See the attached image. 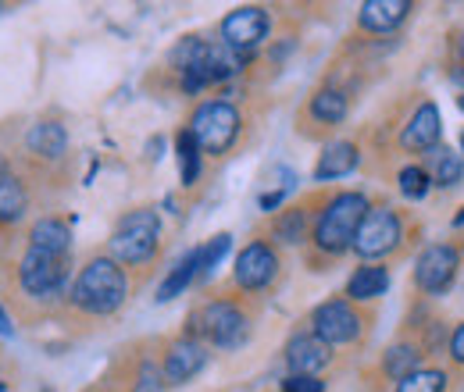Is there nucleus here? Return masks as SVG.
<instances>
[{
	"instance_id": "1",
	"label": "nucleus",
	"mask_w": 464,
	"mask_h": 392,
	"mask_svg": "<svg viewBox=\"0 0 464 392\" xmlns=\"http://www.w3.org/2000/svg\"><path fill=\"white\" fill-rule=\"evenodd\" d=\"M72 279H75L72 253L58 257V253L22 246L0 268V300H4L7 314L14 318V325L61 321Z\"/></svg>"
},
{
	"instance_id": "2",
	"label": "nucleus",
	"mask_w": 464,
	"mask_h": 392,
	"mask_svg": "<svg viewBox=\"0 0 464 392\" xmlns=\"http://www.w3.org/2000/svg\"><path fill=\"white\" fill-rule=\"evenodd\" d=\"M132 285H136L132 275L118 264L115 257H108L104 250L86 253V261L75 268V279H72V289H68V303H64L61 321L64 325L111 321L129 303Z\"/></svg>"
},
{
	"instance_id": "3",
	"label": "nucleus",
	"mask_w": 464,
	"mask_h": 392,
	"mask_svg": "<svg viewBox=\"0 0 464 392\" xmlns=\"http://www.w3.org/2000/svg\"><path fill=\"white\" fill-rule=\"evenodd\" d=\"M368 211H372V200H368L361 189H333V193H322L311 239H307V246H304L307 268H311V272H329L340 257H347L350 250H353L357 228H361Z\"/></svg>"
},
{
	"instance_id": "4",
	"label": "nucleus",
	"mask_w": 464,
	"mask_h": 392,
	"mask_svg": "<svg viewBox=\"0 0 464 392\" xmlns=\"http://www.w3.org/2000/svg\"><path fill=\"white\" fill-rule=\"evenodd\" d=\"M254 321H257V300L226 282L186 314L182 332L200 339L208 349H239L254 336Z\"/></svg>"
},
{
	"instance_id": "5",
	"label": "nucleus",
	"mask_w": 464,
	"mask_h": 392,
	"mask_svg": "<svg viewBox=\"0 0 464 392\" xmlns=\"http://www.w3.org/2000/svg\"><path fill=\"white\" fill-rule=\"evenodd\" d=\"M161 243H165V222L158 215V207H132L115 222L104 253L115 257L129 275H147L158 257H161Z\"/></svg>"
},
{
	"instance_id": "6",
	"label": "nucleus",
	"mask_w": 464,
	"mask_h": 392,
	"mask_svg": "<svg viewBox=\"0 0 464 392\" xmlns=\"http://www.w3.org/2000/svg\"><path fill=\"white\" fill-rule=\"evenodd\" d=\"M186 129H189L193 139L200 143L204 158H229L232 150L243 143L246 114H243V108L232 100L229 86H226L218 97L200 100V104L189 111Z\"/></svg>"
},
{
	"instance_id": "7",
	"label": "nucleus",
	"mask_w": 464,
	"mask_h": 392,
	"mask_svg": "<svg viewBox=\"0 0 464 392\" xmlns=\"http://www.w3.org/2000/svg\"><path fill=\"white\" fill-rule=\"evenodd\" d=\"M304 329H311L314 336L322 339L325 346H333V349L361 346L364 336H368V329H372V311L350 303L347 296H329V300H322L307 314Z\"/></svg>"
},
{
	"instance_id": "8",
	"label": "nucleus",
	"mask_w": 464,
	"mask_h": 392,
	"mask_svg": "<svg viewBox=\"0 0 464 392\" xmlns=\"http://www.w3.org/2000/svg\"><path fill=\"white\" fill-rule=\"evenodd\" d=\"M283 268H286L283 264V250L268 235H254V239H246V246L232 261L229 285L257 300V296H265V292H272L279 285Z\"/></svg>"
},
{
	"instance_id": "9",
	"label": "nucleus",
	"mask_w": 464,
	"mask_h": 392,
	"mask_svg": "<svg viewBox=\"0 0 464 392\" xmlns=\"http://www.w3.org/2000/svg\"><path fill=\"white\" fill-rule=\"evenodd\" d=\"M404 211L393 204H372V211L364 215V222L357 228L353 253L361 257V264H382L386 257H397L404 250Z\"/></svg>"
},
{
	"instance_id": "10",
	"label": "nucleus",
	"mask_w": 464,
	"mask_h": 392,
	"mask_svg": "<svg viewBox=\"0 0 464 392\" xmlns=\"http://www.w3.org/2000/svg\"><path fill=\"white\" fill-rule=\"evenodd\" d=\"M350 114V93L340 82H322L296 114V132L307 139H325L333 136Z\"/></svg>"
},
{
	"instance_id": "11",
	"label": "nucleus",
	"mask_w": 464,
	"mask_h": 392,
	"mask_svg": "<svg viewBox=\"0 0 464 392\" xmlns=\"http://www.w3.org/2000/svg\"><path fill=\"white\" fill-rule=\"evenodd\" d=\"M461 264H464L461 246H454V243H432V246H425L418 253V261H414V272H411L414 289L421 296H429V300L447 296L454 289V282H458Z\"/></svg>"
},
{
	"instance_id": "12",
	"label": "nucleus",
	"mask_w": 464,
	"mask_h": 392,
	"mask_svg": "<svg viewBox=\"0 0 464 392\" xmlns=\"http://www.w3.org/2000/svg\"><path fill=\"white\" fill-rule=\"evenodd\" d=\"M121 368V389L125 392H169L165 371H161V339H140L129 349H121L115 360Z\"/></svg>"
},
{
	"instance_id": "13",
	"label": "nucleus",
	"mask_w": 464,
	"mask_h": 392,
	"mask_svg": "<svg viewBox=\"0 0 464 392\" xmlns=\"http://www.w3.org/2000/svg\"><path fill=\"white\" fill-rule=\"evenodd\" d=\"M272 11L261 7V4H243V7H232L229 14L218 22V40L236 51V54H254L268 36H272Z\"/></svg>"
},
{
	"instance_id": "14",
	"label": "nucleus",
	"mask_w": 464,
	"mask_h": 392,
	"mask_svg": "<svg viewBox=\"0 0 464 392\" xmlns=\"http://www.w3.org/2000/svg\"><path fill=\"white\" fill-rule=\"evenodd\" d=\"M208 360H211V349L200 339L186 336V332L161 339V371H165L169 389L193 382L208 368Z\"/></svg>"
},
{
	"instance_id": "15",
	"label": "nucleus",
	"mask_w": 464,
	"mask_h": 392,
	"mask_svg": "<svg viewBox=\"0 0 464 392\" xmlns=\"http://www.w3.org/2000/svg\"><path fill=\"white\" fill-rule=\"evenodd\" d=\"M318 204H322V193H311L296 204L279 207L272 218H268V239L283 250V246H307L311 239V228H314V215H318Z\"/></svg>"
},
{
	"instance_id": "16",
	"label": "nucleus",
	"mask_w": 464,
	"mask_h": 392,
	"mask_svg": "<svg viewBox=\"0 0 464 392\" xmlns=\"http://www.w3.org/2000/svg\"><path fill=\"white\" fill-rule=\"evenodd\" d=\"M283 360H286V371L290 375H318L322 378V371L333 368L336 349L325 346L311 329H296L286 339V346H283Z\"/></svg>"
},
{
	"instance_id": "17",
	"label": "nucleus",
	"mask_w": 464,
	"mask_h": 392,
	"mask_svg": "<svg viewBox=\"0 0 464 392\" xmlns=\"http://www.w3.org/2000/svg\"><path fill=\"white\" fill-rule=\"evenodd\" d=\"M401 150L404 154H418L425 158L429 150H436L443 143V121H440V108L432 100H421L414 111L407 114V121L401 125V136H397Z\"/></svg>"
},
{
	"instance_id": "18",
	"label": "nucleus",
	"mask_w": 464,
	"mask_h": 392,
	"mask_svg": "<svg viewBox=\"0 0 464 392\" xmlns=\"http://www.w3.org/2000/svg\"><path fill=\"white\" fill-rule=\"evenodd\" d=\"M411 0H364L357 11V29L368 36H390L411 18Z\"/></svg>"
},
{
	"instance_id": "19",
	"label": "nucleus",
	"mask_w": 464,
	"mask_h": 392,
	"mask_svg": "<svg viewBox=\"0 0 464 392\" xmlns=\"http://www.w3.org/2000/svg\"><path fill=\"white\" fill-rule=\"evenodd\" d=\"M22 246H33V250H44V253H72V218L68 215H40L33 218L25 235H22Z\"/></svg>"
},
{
	"instance_id": "20",
	"label": "nucleus",
	"mask_w": 464,
	"mask_h": 392,
	"mask_svg": "<svg viewBox=\"0 0 464 392\" xmlns=\"http://www.w3.org/2000/svg\"><path fill=\"white\" fill-rule=\"evenodd\" d=\"M361 168V147L353 139H329L314 161V182H336Z\"/></svg>"
},
{
	"instance_id": "21",
	"label": "nucleus",
	"mask_w": 464,
	"mask_h": 392,
	"mask_svg": "<svg viewBox=\"0 0 464 392\" xmlns=\"http://www.w3.org/2000/svg\"><path fill=\"white\" fill-rule=\"evenodd\" d=\"M390 285H393V272L386 264H357L350 272L347 285H343V296H347L350 303L364 307V303L382 300L390 292Z\"/></svg>"
},
{
	"instance_id": "22",
	"label": "nucleus",
	"mask_w": 464,
	"mask_h": 392,
	"mask_svg": "<svg viewBox=\"0 0 464 392\" xmlns=\"http://www.w3.org/2000/svg\"><path fill=\"white\" fill-rule=\"evenodd\" d=\"M421 360H425L421 342L397 339L393 346H386V349H382V357H379V375L401 386V382H404V378H411L414 371H421Z\"/></svg>"
},
{
	"instance_id": "23",
	"label": "nucleus",
	"mask_w": 464,
	"mask_h": 392,
	"mask_svg": "<svg viewBox=\"0 0 464 392\" xmlns=\"http://www.w3.org/2000/svg\"><path fill=\"white\" fill-rule=\"evenodd\" d=\"M193 282H200V246L186 250V253L175 261L172 268H169V275L161 279L158 292H154V300H158V303H172L175 296H182V292H186Z\"/></svg>"
},
{
	"instance_id": "24",
	"label": "nucleus",
	"mask_w": 464,
	"mask_h": 392,
	"mask_svg": "<svg viewBox=\"0 0 464 392\" xmlns=\"http://www.w3.org/2000/svg\"><path fill=\"white\" fill-rule=\"evenodd\" d=\"M421 165L432 175V186H440V189H458L464 182L461 150H454V147H447V143H440L436 150H429Z\"/></svg>"
},
{
	"instance_id": "25",
	"label": "nucleus",
	"mask_w": 464,
	"mask_h": 392,
	"mask_svg": "<svg viewBox=\"0 0 464 392\" xmlns=\"http://www.w3.org/2000/svg\"><path fill=\"white\" fill-rule=\"evenodd\" d=\"M175 161H179V178H182V186L193 189V186L200 182V175H204V150H200V143L193 139V132H189L186 125L175 132Z\"/></svg>"
},
{
	"instance_id": "26",
	"label": "nucleus",
	"mask_w": 464,
	"mask_h": 392,
	"mask_svg": "<svg viewBox=\"0 0 464 392\" xmlns=\"http://www.w3.org/2000/svg\"><path fill=\"white\" fill-rule=\"evenodd\" d=\"M397 189H401V196L404 200H425L429 196V189H432V175L425 171V165L418 161V165H404V168L397 171Z\"/></svg>"
},
{
	"instance_id": "27",
	"label": "nucleus",
	"mask_w": 464,
	"mask_h": 392,
	"mask_svg": "<svg viewBox=\"0 0 464 392\" xmlns=\"http://www.w3.org/2000/svg\"><path fill=\"white\" fill-rule=\"evenodd\" d=\"M232 250V235L229 232H218L211 235L208 243H200V282H208L215 275V268L222 264V257Z\"/></svg>"
},
{
	"instance_id": "28",
	"label": "nucleus",
	"mask_w": 464,
	"mask_h": 392,
	"mask_svg": "<svg viewBox=\"0 0 464 392\" xmlns=\"http://www.w3.org/2000/svg\"><path fill=\"white\" fill-rule=\"evenodd\" d=\"M447 371L443 368H421V371H414L411 378H404L397 392H447Z\"/></svg>"
},
{
	"instance_id": "29",
	"label": "nucleus",
	"mask_w": 464,
	"mask_h": 392,
	"mask_svg": "<svg viewBox=\"0 0 464 392\" xmlns=\"http://www.w3.org/2000/svg\"><path fill=\"white\" fill-rule=\"evenodd\" d=\"M279 392H325V378H318V375H286Z\"/></svg>"
},
{
	"instance_id": "30",
	"label": "nucleus",
	"mask_w": 464,
	"mask_h": 392,
	"mask_svg": "<svg viewBox=\"0 0 464 392\" xmlns=\"http://www.w3.org/2000/svg\"><path fill=\"white\" fill-rule=\"evenodd\" d=\"M447 353H450V360L464 368V321L454 325V332H450V346H447Z\"/></svg>"
},
{
	"instance_id": "31",
	"label": "nucleus",
	"mask_w": 464,
	"mask_h": 392,
	"mask_svg": "<svg viewBox=\"0 0 464 392\" xmlns=\"http://www.w3.org/2000/svg\"><path fill=\"white\" fill-rule=\"evenodd\" d=\"M86 392H125V389H121V382H115V375L108 371V378H101L97 386H90Z\"/></svg>"
},
{
	"instance_id": "32",
	"label": "nucleus",
	"mask_w": 464,
	"mask_h": 392,
	"mask_svg": "<svg viewBox=\"0 0 464 392\" xmlns=\"http://www.w3.org/2000/svg\"><path fill=\"white\" fill-rule=\"evenodd\" d=\"M0 336H14V318L7 314V307H4V300H0Z\"/></svg>"
},
{
	"instance_id": "33",
	"label": "nucleus",
	"mask_w": 464,
	"mask_h": 392,
	"mask_svg": "<svg viewBox=\"0 0 464 392\" xmlns=\"http://www.w3.org/2000/svg\"><path fill=\"white\" fill-rule=\"evenodd\" d=\"M447 79H450V82H454V86H458V90L464 93V61H458V64H450Z\"/></svg>"
},
{
	"instance_id": "34",
	"label": "nucleus",
	"mask_w": 464,
	"mask_h": 392,
	"mask_svg": "<svg viewBox=\"0 0 464 392\" xmlns=\"http://www.w3.org/2000/svg\"><path fill=\"white\" fill-rule=\"evenodd\" d=\"M450 225H454V228H464V207L454 215V218H450Z\"/></svg>"
},
{
	"instance_id": "35",
	"label": "nucleus",
	"mask_w": 464,
	"mask_h": 392,
	"mask_svg": "<svg viewBox=\"0 0 464 392\" xmlns=\"http://www.w3.org/2000/svg\"><path fill=\"white\" fill-rule=\"evenodd\" d=\"M11 389V382H7V378H0V392H7Z\"/></svg>"
},
{
	"instance_id": "36",
	"label": "nucleus",
	"mask_w": 464,
	"mask_h": 392,
	"mask_svg": "<svg viewBox=\"0 0 464 392\" xmlns=\"http://www.w3.org/2000/svg\"><path fill=\"white\" fill-rule=\"evenodd\" d=\"M458 108L464 111V93H458Z\"/></svg>"
},
{
	"instance_id": "37",
	"label": "nucleus",
	"mask_w": 464,
	"mask_h": 392,
	"mask_svg": "<svg viewBox=\"0 0 464 392\" xmlns=\"http://www.w3.org/2000/svg\"><path fill=\"white\" fill-rule=\"evenodd\" d=\"M461 158H464V129H461Z\"/></svg>"
},
{
	"instance_id": "38",
	"label": "nucleus",
	"mask_w": 464,
	"mask_h": 392,
	"mask_svg": "<svg viewBox=\"0 0 464 392\" xmlns=\"http://www.w3.org/2000/svg\"><path fill=\"white\" fill-rule=\"evenodd\" d=\"M461 257H464V243H461Z\"/></svg>"
},
{
	"instance_id": "39",
	"label": "nucleus",
	"mask_w": 464,
	"mask_h": 392,
	"mask_svg": "<svg viewBox=\"0 0 464 392\" xmlns=\"http://www.w3.org/2000/svg\"><path fill=\"white\" fill-rule=\"evenodd\" d=\"M44 392H54V389H44Z\"/></svg>"
},
{
	"instance_id": "40",
	"label": "nucleus",
	"mask_w": 464,
	"mask_h": 392,
	"mask_svg": "<svg viewBox=\"0 0 464 392\" xmlns=\"http://www.w3.org/2000/svg\"><path fill=\"white\" fill-rule=\"evenodd\" d=\"M0 11H4V4H0Z\"/></svg>"
}]
</instances>
